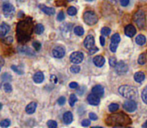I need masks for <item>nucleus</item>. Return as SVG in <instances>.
Segmentation results:
<instances>
[{"label": "nucleus", "instance_id": "nucleus-1", "mask_svg": "<svg viewBox=\"0 0 147 128\" xmlns=\"http://www.w3.org/2000/svg\"><path fill=\"white\" fill-rule=\"evenodd\" d=\"M31 31H32V25L29 19L20 22L17 26V37L19 42H26L29 40Z\"/></svg>", "mask_w": 147, "mask_h": 128}, {"label": "nucleus", "instance_id": "nucleus-2", "mask_svg": "<svg viewBox=\"0 0 147 128\" xmlns=\"http://www.w3.org/2000/svg\"><path fill=\"white\" fill-rule=\"evenodd\" d=\"M130 123L131 120L129 119V117L123 113L113 114L107 118V124L111 126H126Z\"/></svg>", "mask_w": 147, "mask_h": 128}, {"label": "nucleus", "instance_id": "nucleus-3", "mask_svg": "<svg viewBox=\"0 0 147 128\" xmlns=\"http://www.w3.org/2000/svg\"><path fill=\"white\" fill-rule=\"evenodd\" d=\"M119 93L127 99H135L137 97V90L129 85H122L119 87Z\"/></svg>", "mask_w": 147, "mask_h": 128}, {"label": "nucleus", "instance_id": "nucleus-4", "mask_svg": "<svg viewBox=\"0 0 147 128\" xmlns=\"http://www.w3.org/2000/svg\"><path fill=\"white\" fill-rule=\"evenodd\" d=\"M133 20L135 24L138 26V28L143 29L145 27V13L142 10H138L133 16Z\"/></svg>", "mask_w": 147, "mask_h": 128}, {"label": "nucleus", "instance_id": "nucleus-5", "mask_svg": "<svg viewBox=\"0 0 147 128\" xmlns=\"http://www.w3.org/2000/svg\"><path fill=\"white\" fill-rule=\"evenodd\" d=\"M83 19L84 22L88 25H94V24L97 23L98 21V17L95 14V12L93 11H86L85 13L83 14Z\"/></svg>", "mask_w": 147, "mask_h": 128}, {"label": "nucleus", "instance_id": "nucleus-6", "mask_svg": "<svg viewBox=\"0 0 147 128\" xmlns=\"http://www.w3.org/2000/svg\"><path fill=\"white\" fill-rule=\"evenodd\" d=\"M2 11H3L5 16L11 17V16L14 15L15 7H14V5H12L11 3H9V2H4L3 5H2Z\"/></svg>", "mask_w": 147, "mask_h": 128}, {"label": "nucleus", "instance_id": "nucleus-7", "mask_svg": "<svg viewBox=\"0 0 147 128\" xmlns=\"http://www.w3.org/2000/svg\"><path fill=\"white\" fill-rule=\"evenodd\" d=\"M123 108L127 112H134L136 110V108H137V103L133 99H128L127 101H125L123 103Z\"/></svg>", "mask_w": 147, "mask_h": 128}, {"label": "nucleus", "instance_id": "nucleus-8", "mask_svg": "<svg viewBox=\"0 0 147 128\" xmlns=\"http://www.w3.org/2000/svg\"><path fill=\"white\" fill-rule=\"evenodd\" d=\"M84 59V55L82 52L80 51H75L70 55V61L73 64H79L83 61Z\"/></svg>", "mask_w": 147, "mask_h": 128}, {"label": "nucleus", "instance_id": "nucleus-9", "mask_svg": "<svg viewBox=\"0 0 147 128\" xmlns=\"http://www.w3.org/2000/svg\"><path fill=\"white\" fill-rule=\"evenodd\" d=\"M115 71L118 75H122V74H125L128 71V66L127 64L123 61H120L115 65Z\"/></svg>", "mask_w": 147, "mask_h": 128}, {"label": "nucleus", "instance_id": "nucleus-10", "mask_svg": "<svg viewBox=\"0 0 147 128\" xmlns=\"http://www.w3.org/2000/svg\"><path fill=\"white\" fill-rule=\"evenodd\" d=\"M120 42V35L118 33H115L111 37V42H110V50L111 52H115L117 49V46Z\"/></svg>", "mask_w": 147, "mask_h": 128}, {"label": "nucleus", "instance_id": "nucleus-11", "mask_svg": "<svg viewBox=\"0 0 147 128\" xmlns=\"http://www.w3.org/2000/svg\"><path fill=\"white\" fill-rule=\"evenodd\" d=\"M52 55L55 58H62L65 55V49L62 46H56L52 49Z\"/></svg>", "mask_w": 147, "mask_h": 128}, {"label": "nucleus", "instance_id": "nucleus-12", "mask_svg": "<svg viewBox=\"0 0 147 128\" xmlns=\"http://www.w3.org/2000/svg\"><path fill=\"white\" fill-rule=\"evenodd\" d=\"M87 101L89 102V104L93 105V106H97V105L100 103V98H99V96L92 93V94H90V95H88Z\"/></svg>", "mask_w": 147, "mask_h": 128}, {"label": "nucleus", "instance_id": "nucleus-13", "mask_svg": "<svg viewBox=\"0 0 147 128\" xmlns=\"http://www.w3.org/2000/svg\"><path fill=\"white\" fill-rule=\"evenodd\" d=\"M94 44H95V41H94V37L92 35H88L86 36L85 40H84V46L88 49H91L92 47H94Z\"/></svg>", "mask_w": 147, "mask_h": 128}, {"label": "nucleus", "instance_id": "nucleus-14", "mask_svg": "<svg viewBox=\"0 0 147 128\" xmlns=\"http://www.w3.org/2000/svg\"><path fill=\"white\" fill-rule=\"evenodd\" d=\"M38 7L40 8L44 13H46L47 15H54L55 14V9L52 7H48V6L43 5V4H39Z\"/></svg>", "mask_w": 147, "mask_h": 128}, {"label": "nucleus", "instance_id": "nucleus-15", "mask_svg": "<svg viewBox=\"0 0 147 128\" xmlns=\"http://www.w3.org/2000/svg\"><path fill=\"white\" fill-rule=\"evenodd\" d=\"M9 31H10V26L6 23H2L0 25V38H3L4 36H6Z\"/></svg>", "mask_w": 147, "mask_h": 128}, {"label": "nucleus", "instance_id": "nucleus-16", "mask_svg": "<svg viewBox=\"0 0 147 128\" xmlns=\"http://www.w3.org/2000/svg\"><path fill=\"white\" fill-rule=\"evenodd\" d=\"M92 93L97 96H99V97H101V96H103V94H104V88H103L101 85H95L94 87L92 88Z\"/></svg>", "mask_w": 147, "mask_h": 128}, {"label": "nucleus", "instance_id": "nucleus-17", "mask_svg": "<svg viewBox=\"0 0 147 128\" xmlns=\"http://www.w3.org/2000/svg\"><path fill=\"white\" fill-rule=\"evenodd\" d=\"M93 63H94L95 65L97 66V67H102L103 64L105 63L104 57L101 56V55H98V56H95L94 58H93Z\"/></svg>", "mask_w": 147, "mask_h": 128}, {"label": "nucleus", "instance_id": "nucleus-18", "mask_svg": "<svg viewBox=\"0 0 147 128\" xmlns=\"http://www.w3.org/2000/svg\"><path fill=\"white\" fill-rule=\"evenodd\" d=\"M37 108V103L36 102H30L29 104L26 106L25 108V111L27 114H33V113L35 112V110H36Z\"/></svg>", "mask_w": 147, "mask_h": 128}, {"label": "nucleus", "instance_id": "nucleus-19", "mask_svg": "<svg viewBox=\"0 0 147 128\" xmlns=\"http://www.w3.org/2000/svg\"><path fill=\"white\" fill-rule=\"evenodd\" d=\"M135 33H136V29H135V27H134L133 25H127L125 27V34H126V36H128V37H132V36H134L135 35Z\"/></svg>", "mask_w": 147, "mask_h": 128}, {"label": "nucleus", "instance_id": "nucleus-20", "mask_svg": "<svg viewBox=\"0 0 147 128\" xmlns=\"http://www.w3.org/2000/svg\"><path fill=\"white\" fill-rule=\"evenodd\" d=\"M33 80H34L35 83H42L43 80H44V75L41 71H37L33 76Z\"/></svg>", "mask_w": 147, "mask_h": 128}, {"label": "nucleus", "instance_id": "nucleus-21", "mask_svg": "<svg viewBox=\"0 0 147 128\" xmlns=\"http://www.w3.org/2000/svg\"><path fill=\"white\" fill-rule=\"evenodd\" d=\"M18 51H19L20 53H22V54H25V55H32V56L35 55V52L32 49H30L29 47H19Z\"/></svg>", "mask_w": 147, "mask_h": 128}, {"label": "nucleus", "instance_id": "nucleus-22", "mask_svg": "<svg viewBox=\"0 0 147 128\" xmlns=\"http://www.w3.org/2000/svg\"><path fill=\"white\" fill-rule=\"evenodd\" d=\"M73 120V115L70 111H67L63 114V121L65 124H70Z\"/></svg>", "mask_w": 147, "mask_h": 128}, {"label": "nucleus", "instance_id": "nucleus-23", "mask_svg": "<svg viewBox=\"0 0 147 128\" xmlns=\"http://www.w3.org/2000/svg\"><path fill=\"white\" fill-rule=\"evenodd\" d=\"M144 78H145V75H144V73L142 71H138L134 74V80L136 82H138V83H141L144 80Z\"/></svg>", "mask_w": 147, "mask_h": 128}, {"label": "nucleus", "instance_id": "nucleus-24", "mask_svg": "<svg viewBox=\"0 0 147 128\" xmlns=\"http://www.w3.org/2000/svg\"><path fill=\"white\" fill-rule=\"evenodd\" d=\"M135 42L137 43L138 45H144L146 43V38L144 35H138L137 37L135 38Z\"/></svg>", "mask_w": 147, "mask_h": 128}, {"label": "nucleus", "instance_id": "nucleus-25", "mask_svg": "<svg viewBox=\"0 0 147 128\" xmlns=\"http://www.w3.org/2000/svg\"><path fill=\"white\" fill-rule=\"evenodd\" d=\"M34 32L36 33V34H38V35L42 34V33L44 32V26H43L42 24H40V23L36 24V25H35V27H34Z\"/></svg>", "mask_w": 147, "mask_h": 128}, {"label": "nucleus", "instance_id": "nucleus-26", "mask_svg": "<svg viewBox=\"0 0 147 128\" xmlns=\"http://www.w3.org/2000/svg\"><path fill=\"white\" fill-rule=\"evenodd\" d=\"M11 69L13 70V71H15L17 74H23V73H24L23 66H22V65H19V66L12 65V66H11Z\"/></svg>", "mask_w": 147, "mask_h": 128}, {"label": "nucleus", "instance_id": "nucleus-27", "mask_svg": "<svg viewBox=\"0 0 147 128\" xmlns=\"http://www.w3.org/2000/svg\"><path fill=\"white\" fill-rule=\"evenodd\" d=\"M73 31L76 35H78V36H82V35L84 34V29L81 27V26H75Z\"/></svg>", "mask_w": 147, "mask_h": 128}, {"label": "nucleus", "instance_id": "nucleus-28", "mask_svg": "<svg viewBox=\"0 0 147 128\" xmlns=\"http://www.w3.org/2000/svg\"><path fill=\"white\" fill-rule=\"evenodd\" d=\"M2 87H3V90L6 92V93H10V92L12 91V86L10 85L9 83H3V85H2Z\"/></svg>", "mask_w": 147, "mask_h": 128}, {"label": "nucleus", "instance_id": "nucleus-29", "mask_svg": "<svg viewBox=\"0 0 147 128\" xmlns=\"http://www.w3.org/2000/svg\"><path fill=\"white\" fill-rule=\"evenodd\" d=\"M145 62H146V54L142 53V54L138 57V64H140V65H144Z\"/></svg>", "mask_w": 147, "mask_h": 128}, {"label": "nucleus", "instance_id": "nucleus-30", "mask_svg": "<svg viewBox=\"0 0 147 128\" xmlns=\"http://www.w3.org/2000/svg\"><path fill=\"white\" fill-rule=\"evenodd\" d=\"M77 102V96L74 95V94H71L69 97V104L70 106H74V104Z\"/></svg>", "mask_w": 147, "mask_h": 128}, {"label": "nucleus", "instance_id": "nucleus-31", "mask_svg": "<svg viewBox=\"0 0 147 128\" xmlns=\"http://www.w3.org/2000/svg\"><path fill=\"white\" fill-rule=\"evenodd\" d=\"M67 13L69 14L70 16H74V15H76V13H77V9H76L74 6H71V7H69L67 9Z\"/></svg>", "mask_w": 147, "mask_h": 128}, {"label": "nucleus", "instance_id": "nucleus-32", "mask_svg": "<svg viewBox=\"0 0 147 128\" xmlns=\"http://www.w3.org/2000/svg\"><path fill=\"white\" fill-rule=\"evenodd\" d=\"M118 109H119V105H118L117 103H112V104L109 105V111H110V112H115Z\"/></svg>", "mask_w": 147, "mask_h": 128}, {"label": "nucleus", "instance_id": "nucleus-33", "mask_svg": "<svg viewBox=\"0 0 147 128\" xmlns=\"http://www.w3.org/2000/svg\"><path fill=\"white\" fill-rule=\"evenodd\" d=\"M111 30L109 27H103L102 29H101V34L103 35V36H108L109 34H110Z\"/></svg>", "mask_w": 147, "mask_h": 128}, {"label": "nucleus", "instance_id": "nucleus-34", "mask_svg": "<svg viewBox=\"0 0 147 128\" xmlns=\"http://www.w3.org/2000/svg\"><path fill=\"white\" fill-rule=\"evenodd\" d=\"M70 71H71L72 73H78V72L80 71V67L78 65H76V64H74V65H72L71 67H70Z\"/></svg>", "mask_w": 147, "mask_h": 128}, {"label": "nucleus", "instance_id": "nucleus-35", "mask_svg": "<svg viewBox=\"0 0 147 128\" xmlns=\"http://www.w3.org/2000/svg\"><path fill=\"white\" fill-rule=\"evenodd\" d=\"M47 126L49 128H55L57 127V122L54 120H48L47 121Z\"/></svg>", "mask_w": 147, "mask_h": 128}, {"label": "nucleus", "instance_id": "nucleus-36", "mask_svg": "<svg viewBox=\"0 0 147 128\" xmlns=\"http://www.w3.org/2000/svg\"><path fill=\"white\" fill-rule=\"evenodd\" d=\"M141 97H142V100L147 104V87H145L142 91V94H141Z\"/></svg>", "mask_w": 147, "mask_h": 128}, {"label": "nucleus", "instance_id": "nucleus-37", "mask_svg": "<svg viewBox=\"0 0 147 128\" xmlns=\"http://www.w3.org/2000/svg\"><path fill=\"white\" fill-rule=\"evenodd\" d=\"M9 125H10V120H8V119H4V120H2L0 122V126L1 127H8Z\"/></svg>", "mask_w": 147, "mask_h": 128}, {"label": "nucleus", "instance_id": "nucleus-38", "mask_svg": "<svg viewBox=\"0 0 147 128\" xmlns=\"http://www.w3.org/2000/svg\"><path fill=\"white\" fill-rule=\"evenodd\" d=\"M32 47L33 48H35V50L39 51L41 49V43L37 42V41H34V42L32 43Z\"/></svg>", "mask_w": 147, "mask_h": 128}, {"label": "nucleus", "instance_id": "nucleus-39", "mask_svg": "<svg viewBox=\"0 0 147 128\" xmlns=\"http://www.w3.org/2000/svg\"><path fill=\"white\" fill-rule=\"evenodd\" d=\"M109 64H110L111 67H115V65L117 64L116 58H115V57H111V58L109 59Z\"/></svg>", "mask_w": 147, "mask_h": 128}, {"label": "nucleus", "instance_id": "nucleus-40", "mask_svg": "<svg viewBox=\"0 0 147 128\" xmlns=\"http://www.w3.org/2000/svg\"><path fill=\"white\" fill-rule=\"evenodd\" d=\"M64 18H65V16H64V12L60 11L58 13V16H57V20H58V21H62V20H64Z\"/></svg>", "mask_w": 147, "mask_h": 128}, {"label": "nucleus", "instance_id": "nucleus-41", "mask_svg": "<svg viewBox=\"0 0 147 128\" xmlns=\"http://www.w3.org/2000/svg\"><path fill=\"white\" fill-rule=\"evenodd\" d=\"M65 101H66L65 97H64V96H61L60 98H58V100H57V103H58L59 105H63L64 103H65Z\"/></svg>", "mask_w": 147, "mask_h": 128}, {"label": "nucleus", "instance_id": "nucleus-42", "mask_svg": "<svg viewBox=\"0 0 147 128\" xmlns=\"http://www.w3.org/2000/svg\"><path fill=\"white\" fill-rule=\"evenodd\" d=\"M89 119L90 120H97V115L93 112H90L89 113Z\"/></svg>", "mask_w": 147, "mask_h": 128}, {"label": "nucleus", "instance_id": "nucleus-43", "mask_svg": "<svg viewBox=\"0 0 147 128\" xmlns=\"http://www.w3.org/2000/svg\"><path fill=\"white\" fill-rule=\"evenodd\" d=\"M69 87L71 88V89H77V88H78V84L76 83V82H71V83L69 84Z\"/></svg>", "mask_w": 147, "mask_h": 128}, {"label": "nucleus", "instance_id": "nucleus-44", "mask_svg": "<svg viewBox=\"0 0 147 128\" xmlns=\"http://www.w3.org/2000/svg\"><path fill=\"white\" fill-rule=\"evenodd\" d=\"M82 126H89L90 125V120H88V119H84V120H82Z\"/></svg>", "mask_w": 147, "mask_h": 128}, {"label": "nucleus", "instance_id": "nucleus-45", "mask_svg": "<svg viewBox=\"0 0 147 128\" xmlns=\"http://www.w3.org/2000/svg\"><path fill=\"white\" fill-rule=\"evenodd\" d=\"M4 42L7 43V44H11V43L13 42V38H12V37H7V38L4 40Z\"/></svg>", "mask_w": 147, "mask_h": 128}, {"label": "nucleus", "instance_id": "nucleus-46", "mask_svg": "<svg viewBox=\"0 0 147 128\" xmlns=\"http://www.w3.org/2000/svg\"><path fill=\"white\" fill-rule=\"evenodd\" d=\"M120 4L122 6H127L129 4V0H120Z\"/></svg>", "mask_w": 147, "mask_h": 128}, {"label": "nucleus", "instance_id": "nucleus-47", "mask_svg": "<svg viewBox=\"0 0 147 128\" xmlns=\"http://www.w3.org/2000/svg\"><path fill=\"white\" fill-rule=\"evenodd\" d=\"M97 50H98V48L94 46V47H92L91 49H89V53H90V54H94V53L96 52Z\"/></svg>", "mask_w": 147, "mask_h": 128}, {"label": "nucleus", "instance_id": "nucleus-48", "mask_svg": "<svg viewBox=\"0 0 147 128\" xmlns=\"http://www.w3.org/2000/svg\"><path fill=\"white\" fill-rule=\"evenodd\" d=\"M50 78H51V81H52V82H54V83H56V82H57V77L55 75H51Z\"/></svg>", "mask_w": 147, "mask_h": 128}, {"label": "nucleus", "instance_id": "nucleus-49", "mask_svg": "<svg viewBox=\"0 0 147 128\" xmlns=\"http://www.w3.org/2000/svg\"><path fill=\"white\" fill-rule=\"evenodd\" d=\"M100 43H101V45H102V46H104V44H105V39H104V37H103V35L100 37Z\"/></svg>", "mask_w": 147, "mask_h": 128}, {"label": "nucleus", "instance_id": "nucleus-50", "mask_svg": "<svg viewBox=\"0 0 147 128\" xmlns=\"http://www.w3.org/2000/svg\"><path fill=\"white\" fill-rule=\"evenodd\" d=\"M3 64H4V60L0 57V71H1V68H2V66H3Z\"/></svg>", "mask_w": 147, "mask_h": 128}, {"label": "nucleus", "instance_id": "nucleus-51", "mask_svg": "<svg viewBox=\"0 0 147 128\" xmlns=\"http://www.w3.org/2000/svg\"><path fill=\"white\" fill-rule=\"evenodd\" d=\"M144 127H147V122L145 123V124H144Z\"/></svg>", "mask_w": 147, "mask_h": 128}, {"label": "nucleus", "instance_id": "nucleus-52", "mask_svg": "<svg viewBox=\"0 0 147 128\" xmlns=\"http://www.w3.org/2000/svg\"><path fill=\"white\" fill-rule=\"evenodd\" d=\"M1 108H2V104L0 103V109H1Z\"/></svg>", "mask_w": 147, "mask_h": 128}, {"label": "nucleus", "instance_id": "nucleus-53", "mask_svg": "<svg viewBox=\"0 0 147 128\" xmlns=\"http://www.w3.org/2000/svg\"><path fill=\"white\" fill-rule=\"evenodd\" d=\"M86 1H93V0H86Z\"/></svg>", "mask_w": 147, "mask_h": 128}, {"label": "nucleus", "instance_id": "nucleus-54", "mask_svg": "<svg viewBox=\"0 0 147 128\" xmlns=\"http://www.w3.org/2000/svg\"><path fill=\"white\" fill-rule=\"evenodd\" d=\"M67 1H73V0H67Z\"/></svg>", "mask_w": 147, "mask_h": 128}]
</instances>
